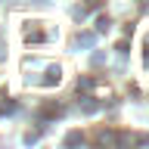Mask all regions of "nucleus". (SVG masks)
<instances>
[{"mask_svg": "<svg viewBox=\"0 0 149 149\" xmlns=\"http://www.w3.org/2000/svg\"><path fill=\"white\" fill-rule=\"evenodd\" d=\"M109 28H112V19L109 16H100V19H96V31H109Z\"/></svg>", "mask_w": 149, "mask_h": 149, "instance_id": "6", "label": "nucleus"}, {"mask_svg": "<svg viewBox=\"0 0 149 149\" xmlns=\"http://www.w3.org/2000/svg\"><path fill=\"white\" fill-rule=\"evenodd\" d=\"M96 44V34H93V31H81V34H78V47H93Z\"/></svg>", "mask_w": 149, "mask_h": 149, "instance_id": "2", "label": "nucleus"}, {"mask_svg": "<svg viewBox=\"0 0 149 149\" xmlns=\"http://www.w3.org/2000/svg\"><path fill=\"white\" fill-rule=\"evenodd\" d=\"M93 87V78H81V81H78V90H90Z\"/></svg>", "mask_w": 149, "mask_h": 149, "instance_id": "9", "label": "nucleus"}, {"mask_svg": "<svg viewBox=\"0 0 149 149\" xmlns=\"http://www.w3.org/2000/svg\"><path fill=\"white\" fill-rule=\"evenodd\" d=\"M44 31H40V28H28V31H25V40H34V44H40V40H44Z\"/></svg>", "mask_w": 149, "mask_h": 149, "instance_id": "3", "label": "nucleus"}, {"mask_svg": "<svg viewBox=\"0 0 149 149\" xmlns=\"http://www.w3.org/2000/svg\"><path fill=\"white\" fill-rule=\"evenodd\" d=\"M62 81V68H59V65H50V68H47V78L40 84H44V87H53V84H59Z\"/></svg>", "mask_w": 149, "mask_h": 149, "instance_id": "1", "label": "nucleus"}, {"mask_svg": "<svg viewBox=\"0 0 149 149\" xmlns=\"http://www.w3.org/2000/svg\"><path fill=\"white\" fill-rule=\"evenodd\" d=\"M140 3H143V6H146V3H149V0H140Z\"/></svg>", "mask_w": 149, "mask_h": 149, "instance_id": "11", "label": "nucleus"}, {"mask_svg": "<svg viewBox=\"0 0 149 149\" xmlns=\"http://www.w3.org/2000/svg\"><path fill=\"white\" fill-rule=\"evenodd\" d=\"M134 143H140V146H149V134H137V137H134Z\"/></svg>", "mask_w": 149, "mask_h": 149, "instance_id": "10", "label": "nucleus"}, {"mask_svg": "<svg viewBox=\"0 0 149 149\" xmlns=\"http://www.w3.org/2000/svg\"><path fill=\"white\" fill-rule=\"evenodd\" d=\"M0 112H3V115H9V112H16V102L9 100V102H0Z\"/></svg>", "mask_w": 149, "mask_h": 149, "instance_id": "8", "label": "nucleus"}, {"mask_svg": "<svg viewBox=\"0 0 149 149\" xmlns=\"http://www.w3.org/2000/svg\"><path fill=\"white\" fill-rule=\"evenodd\" d=\"M78 143H84V134L81 130H72V134L65 137V146H78Z\"/></svg>", "mask_w": 149, "mask_h": 149, "instance_id": "4", "label": "nucleus"}, {"mask_svg": "<svg viewBox=\"0 0 149 149\" xmlns=\"http://www.w3.org/2000/svg\"><path fill=\"white\" fill-rule=\"evenodd\" d=\"M59 115H62V106H47V109H44V121L59 118Z\"/></svg>", "mask_w": 149, "mask_h": 149, "instance_id": "5", "label": "nucleus"}, {"mask_svg": "<svg viewBox=\"0 0 149 149\" xmlns=\"http://www.w3.org/2000/svg\"><path fill=\"white\" fill-rule=\"evenodd\" d=\"M81 109L87 112V115H93V112H96V102H93L90 96H84V102H81Z\"/></svg>", "mask_w": 149, "mask_h": 149, "instance_id": "7", "label": "nucleus"}]
</instances>
